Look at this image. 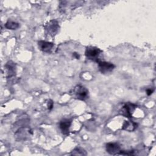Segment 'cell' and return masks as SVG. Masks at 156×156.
<instances>
[{"label": "cell", "instance_id": "cell-6", "mask_svg": "<svg viewBox=\"0 0 156 156\" xmlns=\"http://www.w3.org/2000/svg\"><path fill=\"white\" fill-rule=\"evenodd\" d=\"M46 29L51 36H54L58 31L59 25L57 21L52 20L50 21L46 26Z\"/></svg>", "mask_w": 156, "mask_h": 156}, {"label": "cell", "instance_id": "cell-5", "mask_svg": "<svg viewBox=\"0 0 156 156\" xmlns=\"http://www.w3.org/2000/svg\"><path fill=\"white\" fill-rule=\"evenodd\" d=\"M97 63L98 64L99 70L102 74H107L110 73L115 68V66L113 63L108 62L101 61L99 60Z\"/></svg>", "mask_w": 156, "mask_h": 156}, {"label": "cell", "instance_id": "cell-4", "mask_svg": "<svg viewBox=\"0 0 156 156\" xmlns=\"http://www.w3.org/2000/svg\"><path fill=\"white\" fill-rule=\"evenodd\" d=\"M136 108V105L135 104L129 102L126 103L120 110L119 113L126 118H131L132 116V113Z\"/></svg>", "mask_w": 156, "mask_h": 156}, {"label": "cell", "instance_id": "cell-9", "mask_svg": "<svg viewBox=\"0 0 156 156\" xmlns=\"http://www.w3.org/2000/svg\"><path fill=\"white\" fill-rule=\"evenodd\" d=\"M71 124V121L68 119H62L59 123V127L63 135H68L69 132V127Z\"/></svg>", "mask_w": 156, "mask_h": 156}, {"label": "cell", "instance_id": "cell-11", "mask_svg": "<svg viewBox=\"0 0 156 156\" xmlns=\"http://www.w3.org/2000/svg\"><path fill=\"white\" fill-rule=\"evenodd\" d=\"M137 127V124L132 121H126L122 124V129L128 131V132H132L135 130Z\"/></svg>", "mask_w": 156, "mask_h": 156}, {"label": "cell", "instance_id": "cell-2", "mask_svg": "<svg viewBox=\"0 0 156 156\" xmlns=\"http://www.w3.org/2000/svg\"><path fill=\"white\" fill-rule=\"evenodd\" d=\"M102 52L99 48L94 46H88L85 49V54L88 59L98 62L99 60V56Z\"/></svg>", "mask_w": 156, "mask_h": 156}, {"label": "cell", "instance_id": "cell-14", "mask_svg": "<svg viewBox=\"0 0 156 156\" xmlns=\"http://www.w3.org/2000/svg\"><path fill=\"white\" fill-rule=\"evenodd\" d=\"M52 107H53V102L51 100H50L48 103V108L49 110H51L52 108Z\"/></svg>", "mask_w": 156, "mask_h": 156}, {"label": "cell", "instance_id": "cell-3", "mask_svg": "<svg viewBox=\"0 0 156 156\" xmlns=\"http://www.w3.org/2000/svg\"><path fill=\"white\" fill-rule=\"evenodd\" d=\"M74 96L80 101H85L88 98V90L81 85H76L73 91Z\"/></svg>", "mask_w": 156, "mask_h": 156}, {"label": "cell", "instance_id": "cell-10", "mask_svg": "<svg viewBox=\"0 0 156 156\" xmlns=\"http://www.w3.org/2000/svg\"><path fill=\"white\" fill-rule=\"evenodd\" d=\"M5 69L7 71V77L12 78L15 76L16 73V65L12 61H9L5 65Z\"/></svg>", "mask_w": 156, "mask_h": 156}, {"label": "cell", "instance_id": "cell-13", "mask_svg": "<svg viewBox=\"0 0 156 156\" xmlns=\"http://www.w3.org/2000/svg\"><path fill=\"white\" fill-rule=\"evenodd\" d=\"M71 155H87V153L86 152L83 150V149H82L80 148H76L74 149L72 153H71Z\"/></svg>", "mask_w": 156, "mask_h": 156}, {"label": "cell", "instance_id": "cell-7", "mask_svg": "<svg viewBox=\"0 0 156 156\" xmlns=\"http://www.w3.org/2000/svg\"><path fill=\"white\" fill-rule=\"evenodd\" d=\"M105 147L106 151L111 155H118L121 151L120 146L117 143H108Z\"/></svg>", "mask_w": 156, "mask_h": 156}, {"label": "cell", "instance_id": "cell-1", "mask_svg": "<svg viewBox=\"0 0 156 156\" xmlns=\"http://www.w3.org/2000/svg\"><path fill=\"white\" fill-rule=\"evenodd\" d=\"M32 132L28 126L18 128L15 132V138L17 141H25L32 134Z\"/></svg>", "mask_w": 156, "mask_h": 156}, {"label": "cell", "instance_id": "cell-12", "mask_svg": "<svg viewBox=\"0 0 156 156\" xmlns=\"http://www.w3.org/2000/svg\"><path fill=\"white\" fill-rule=\"evenodd\" d=\"M5 27L6 29H10V30H16L19 27V24L16 22L9 20L5 24Z\"/></svg>", "mask_w": 156, "mask_h": 156}, {"label": "cell", "instance_id": "cell-15", "mask_svg": "<svg viewBox=\"0 0 156 156\" xmlns=\"http://www.w3.org/2000/svg\"><path fill=\"white\" fill-rule=\"evenodd\" d=\"M154 92V89H152V88H148L146 90V94L148 95V96H150L151 94H152V93Z\"/></svg>", "mask_w": 156, "mask_h": 156}, {"label": "cell", "instance_id": "cell-8", "mask_svg": "<svg viewBox=\"0 0 156 156\" xmlns=\"http://www.w3.org/2000/svg\"><path fill=\"white\" fill-rule=\"evenodd\" d=\"M38 46L39 49L41 51L44 52L49 53L51 51L52 48L54 47V44L51 42L40 40L38 42Z\"/></svg>", "mask_w": 156, "mask_h": 156}, {"label": "cell", "instance_id": "cell-16", "mask_svg": "<svg viewBox=\"0 0 156 156\" xmlns=\"http://www.w3.org/2000/svg\"><path fill=\"white\" fill-rule=\"evenodd\" d=\"M73 55V56H74L76 58H77V59H79V57H80L79 54H78L77 52H74Z\"/></svg>", "mask_w": 156, "mask_h": 156}]
</instances>
